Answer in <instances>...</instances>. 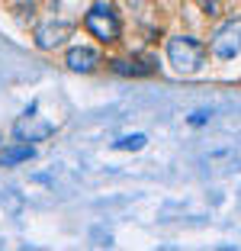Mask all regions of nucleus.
Instances as JSON below:
<instances>
[{"mask_svg": "<svg viewBox=\"0 0 241 251\" xmlns=\"http://www.w3.org/2000/svg\"><path fill=\"white\" fill-rule=\"evenodd\" d=\"M36 158V148L29 142H23V145H7L0 148V164L3 168H13V164H23V161H32Z\"/></svg>", "mask_w": 241, "mask_h": 251, "instance_id": "obj_8", "label": "nucleus"}, {"mask_svg": "<svg viewBox=\"0 0 241 251\" xmlns=\"http://www.w3.org/2000/svg\"><path fill=\"white\" fill-rule=\"evenodd\" d=\"M113 71L122 77H148L158 71V61L148 55H135V58H113Z\"/></svg>", "mask_w": 241, "mask_h": 251, "instance_id": "obj_5", "label": "nucleus"}, {"mask_svg": "<svg viewBox=\"0 0 241 251\" xmlns=\"http://www.w3.org/2000/svg\"><path fill=\"white\" fill-rule=\"evenodd\" d=\"M148 135L145 132H132V135H122L119 142H113V148L116 151H139V148H145Z\"/></svg>", "mask_w": 241, "mask_h": 251, "instance_id": "obj_9", "label": "nucleus"}, {"mask_svg": "<svg viewBox=\"0 0 241 251\" xmlns=\"http://www.w3.org/2000/svg\"><path fill=\"white\" fill-rule=\"evenodd\" d=\"M212 55L216 58H235V55H241V16L228 20L212 36Z\"/></svg>", "mask_w": 241, "mask_h": 251, "instance_id": "obj_4", "label": "nucleus"}, {"mask_svg": "<svg viewBox=\"0 0 241 251\" xmlns=\"http://www.w3.org/2000/svg\"><path fill=\"white\" fill-rule=\"evenodd\" d=\"M68 68H71L74 74H90L96 65H100V52L96 49H87V45H80V49H71L68 52Z\"/></svg>", "mask_w": 241, "mask_h": 251, "instance_id": "obj_7", "label": "nucleus"}, {"mask_svg": "<svg viewBox=\"0 0 241 251\" xmlns=\"http://www.w3.org/2000/svg\"><path fill=\"white\" fill-rule=\"evenodd\" d=\"M51 132H55V126H51L48 119L36 116V103H29L26 113H23V119L13 123V135L23 139V142H42V139H48Z\"/></svg>", "mask_w": 241, "mask_h": 251, "instance_id": "obj_3", "label": "nucleus"}, {"mask_svg": "<svg viewBox=\"0 0 241 251\" xmlns=\"http://www.w3.org/2000/svg\"><path fill=\"white\" fill-rule=\"evenodd\" d=\"M168 61L180 74H196L206 65V45L193 36H174L168 42Z\"/></svg>", "mask_w": 241, "mask_h": 251, "instance_id": "obj_1", "label": "nucleus"}, {"mask_svg": "<svg viewBox=\"0 0 241 251\" xmlns=\"http://www.w3.org/2000/svg\"><path fill=\"white\" fill-rule=\"evenodd\" d=\"M203 123H209V113H206V110H199V113L190 116V126H203Z\"/></svg>", "mask_w": 241, "mask_h": 251, "instance_id": "obj_10", "label": "nucleus"}, {"mask_svg": "<svg viewBox=\"0 0 241 251\" xmlns=\"http://www.w3.org/2000/svg\"><path fill=\"white\" fill-rule=\"evenodd\" d=\"M71 36V23H45L36 29V45L39 49H58Z\"/></svg>", "mask_w": 241, "mask_h": 251, "instance_id": "obj_6", "label": "nucleus"}, {"mask_svg": "<svg viewBox=\"0 0 241 251\" xmlns=\"http://www.w3.org/2000/svg\"><path fill=\"white\" fill-rule=\"evenodd\" d=\"M84 26H87V32L96 36L100 42H116V39H119V16L113 13V7H110V3H103V0L87 10Z\"/></svg>", "mask_w": 241, "mask_h": 251, "instance_id": "obj_2", "label": "nucleus"}]
</instances>
